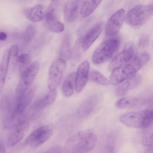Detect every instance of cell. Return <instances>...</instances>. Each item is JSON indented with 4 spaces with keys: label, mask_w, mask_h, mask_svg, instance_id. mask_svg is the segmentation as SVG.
Returning a JSON list of instances; mask_svg holds the SVG:
<instances>
[{
    "label": "cell",
    "mask_w": 153,
    "mask_h": 153,
    "mask_svg": "<svg viewBox=\"0 0 153 153\" xmlns=\"http://www.w3.org/2000/svg\"><path fill=\"white\" fill-rule=\"evenodd\" d=\"M97 140V136L92 130L80 131L67 140L65 145V150L68 153L88 152L93 149Z\"/></svg>",
    "instance_id": "1"
},
{
    "label": "cell",
    "mask_w": 153,
    "mask_h": 153,
    "mask_svg": "<svg viewBox=\"0 0 153 153\" xmlns=\"http://www.w3.org/2000/svg\"><path fill=\"white\" fill-rule=\"evenodd\" d=\"M153 112L150 110L129 112L120 117V121L125 125L132 128L146 129L152 124Z\"/></svg>",
    "instance_id": "2"
},
{
    "label": "cell",
    "mask_w": 153,
    "mask_h": 153,
    "mask_svg": "<svg viewBox=\"0 0 153 153\" xmlns=\"http://www.w3.org/2000/svg\"><path fill=\"white\" fill-rule=\"evenodd\" d=\"M152 4L137 6L130 10L126 15V22L133 26L142 25L147 22L153 15Z\"/></svg>",
    "instance_id": "3"
},
{
    "label": "cell",
    "mask_w": 153,
    "mask_h": 153,
    "mask_svg": "<svg viewBox=\"0 0 153 153\" xmlns=\"http://www.w3.org/2000/svg\"><path fill=\"white\" fill-rule=\"evenodd\" d=\"M119 41L115 39L107 40L101 43L94 51L92 57L95 64L103 63L111 59L118 49Z\"/></svg>",
    "instance_id": "4"
},
{
    "label": "cell",
    "mask_w": 153,
    "mask_h": 153,
    "mask_svg": "<svg viewBox=\"0 0 153 153\" xmlns=\"http://www.w3.org/2000/svg\"><path fill=\"white\" fill-rule=\"evenodd\" d=\"M65 61L61 58L56 59L51 65L49 71V90H56L59 85L66 68Z\"/></svg>",
    "instance_id": "5"
},
{
    "label": "cell",
    "mask_w": 153,
    "mask_h": 153,
    "mask_svg": "<svg viewBox=\"0 0 153 153\" xmlns=\"http://www.w3.org/2000/svg\"><path fill=\"white\" fill-rule=\"evenodd\" d=\"M39 67V63L34 61L25 69L16 87V93L20 94L27 90L36 76Z\"/></svg>",
    "instance_id": "6"
},
{
    "label": "cell",
    "mask_w": 153,
    "mask_h": 153,
    "mask_svg": "<svg viewBox=\"0 0 153 153\" xmlns=\"http://www.w3.org/2000/svg\"><path fill=\"white\" fill-rule=\"evenodd\" d=\"M52 127L49 125L41 126L30 134L26 139V143L33 148H36L46 142L52 136Z\"/></svg>",
    "instance_id": "7"
},
{
    "label": "cell",
    "mask_w": 153,
    "mask_h": 153,
    "mask_svg": "<svg viewBox=\"0 0 153 153\" xmlns=\"http://www.w3.org/2000/svg\"><path fill=\"white\" fill-rule=\"evenodd\" d=\"M137 71L130 63H127L117 67L112 71L110 83L117 85L121 82L136 74Z\"/></svg>",
    "instance_id": "8"
},
{
    "label": "cell",
    "mask_w": 153,
    "mask_h": 153,
    "mask_svg": "<svg viewBox=\"0 0 153 153\" xmlns=\"http://www.w3.org/2000/svg\"><path fill=\"white\" fill-rule=\"evenodd\" d=\"M135 47L131 42H127L122 51L116 56L110 63L108 70L111 71L115 68L127 63L134 57Z\"/></svg>",
    "instance_id": "9"
},
{
    "label": "cell",
    "mask_w": 153,
    "mask_h": 153,
    "mask_svg": "<svg viewBox=\"0 0 153 153\" xmlns=\"http://www.w3.org/2000/svg\"><path fill=\"white\" fill-rule=\"evenodd\" d=\"M29 127V123L26 120L20 121L14 124L12 127L8 136L7 146H13L20 141L27 132Z\"/></svg>",
    "instance_id": "10"
},
{
    "label": "cell",
    "mask_w": 153,
    "mask_h": 153,
    "mask_svg": "<svg viewBox=\"0 0 153 153\" xmlns=\"http://www.w3.org/2000/svg\"><path fill=\"white\" fill-rule=\"evenodd\" d=\"M125 11L121 9L114 14L107 22L105 29L106 36H113L120 30L125 19Z\"/></svg>",
    "instance_id": "11"
},
{
    "label": "cell",
    "mask_w": 153,
    "mask_h": 153,
    "mask_svg": "<svg viewBox=\"0 0 153 153\" xmlns=\"http://www.w3.org/2000/svg\"><path fill=\"white\" fill-rule=\"evenodd\" d=\"M84 0H67L63 10L64 18L66 22H73L77 18Z\"/></svg>",
    "instance_id": "12"
},
{
    "label": "cell",
    "mask_w": 153,
    "mask_h": 153,
    "mask_svg": "<svg viewBox=\"0 0 153 153\" xmlns=\"http://www.w3.org/2000/svg\"><path fill=\"white\" fill-rule=\"evenodd\" d=\"M142 81V76L135 74L117 85L115 91L116 94L119 96H124L130 90L138 87Z\"/></svg>",
    "instance_id": "13"
},
{
    "label": "cell",
    "mask_w": 153,
    "mask_h": 153,
    "mask_svg": "<svg viewBox=\"0 0 153 153\" xmlns=\"http://www.w3.org/2000/svg\"><path fill=\"white\" fill-rule=\"evenodd\" d=\"M89 69V63L86 60L82 62L78 66L75 82V88L76 93L81 92L86 85L88 79Z\"/></svg>",
    "instance_id": "14"
},
{
    "label": "cell",
    "mask_w": 153,
    "mask_h": 153,
    "mask_svg": "<svg viewBox=\"0 0 153 153\" xmlns=\"http://www.w3.org/2000/svg\"><path fill=\"white\" fill-rule=\"evenodd\" d=\"M20 95L14 107L13 118L14 120L17 116L22 113L27 108L34 95L32 89L27 90Z\"/></svg>",
    "instance_id": "15"
},
{
    "label": "cell",
    "mask_w": 153,
    "mask_h": 153,
    "mask_svg": "<svg viewBox=\"0 0 153 153\" xmlns=\"http://www.w3.org/2000/svg\"><path fill=\"white\" fill-rule=\"evenodd\" d=\"M10 100L6 97L1 100L0 105V111L4 127H8L13 120V114L14 107Z\"/></svg>",
    "instance_id": "16"
},
{
    "label": "cell",
    "mask_w": 153,
    "mask_h": 153,
    "mask_svg": "<svg viewBox=\"0 0 153 153\" xmlns=\"http://www.w3.org/2000/svg\"><path fill=\"white\" fill-rule=\"evenodd\" d=\"M102 28V24L98 23L92 27L82 39L83 50L86 51L95 41L100 33Z\"/></svg>",
    "instance_id": "17"
},
{
    "label": "cell",
    "mask_w": 153,
    "mask_h": 153,
    "mask_svg": "<svg viewBox=\"0 0 153 153\" xmlns=\"http://www.w3.org/2000/svg\"><path fill=\"white\" fill-rule=\"evenodd\" d=\"M96 105V100L94 97H90L85 100L79 107L77 114L81 118L89 116L92 112Z\"/></svg>",
    "instance_id": "18"
},
{
    "label": "cell",
    "mask_w": 153,
    "mask_h": 153,
    "mask_svg": "<svg viewBox=\"0 0 153 153\" xmlns=\"http://www.w3.org/2000/svg\"><path fill=\"white\" fill-rule=\"evenodd\" d=\"M44 7L43 5H36L26 11V15L28 19L33 22H38L42 20L44 17Z\"/></svg>",
    "instance_id": "19"
},
{
    "label": "cell",
    "mask_w": 153,
    "mask_h": 153,
    "mask_svg": "<svg viewBox=\"0 0 153 153\" xmlns=\"http://www.w3.org/2000/svg\"><path fill=\"white\" fill-rule=\"evenodd\" d=\"M57 95L56 90H49L48 93L38 100L34 104L33 108L41 110L51 104L55 101Z\"/></svg>",
    "instance_id": "20"
},
{
    "label": "cell",
    "mask_w": 153,
    "mask_h": 153,
    "mask_svg": "<svg viewBox=\"0 0 153 153\" xmlns=\"http://www.w3.org/2000/svg\"><path fill=\"white\" fill-rule=\"evenodd\" d=\"M8 51L4 52L0 63V96L4 87L8 70Z\"/></svg>",
    "instance_id": "21"
},
{
    "label": "cell",
    "mask_w": 153,
    "mask_h": 153,
    "mask_svg": "<svg viewBox=\"0 0 153 153\" xmlns=\"http://www.w3.org/2000/svg\"><path fill=\"white\" fill-rule=\"evenodd\" d=\"M102 0H85L82 4L80 15L83 18L90 15L96 9Z\"/></svg>",
    "instance_id": "22"
},
{
    "label": "cell",
    "mask_w": 153,
    "mask_h": 153,
    "mask_svg": "<svg viewBox=\"0 0 153 153\" xmlns=\"http://www.w3.org/2000/svg\"><path fill=\"white\" fill-rule=\"evenodd\" d=\"M18 46L17 44H13L10 47L8 51L9 62L8 71H13L16 66L18 59Z\"/></svg>",
    "instance_id": "23"
},
{
    "label": "cell",
    "mask_w": 153,
    "mask_h": 153,
    "mask_svg": "<svg viewBox=\"0 0 153 153\" xmlns=\"http://www.w3.org/2000/svg\"><path fill=\"white\" fill-rule=\"evenodd\" d=\"M139 103V100L133 97H124L119 99L116 102V107L119 109L132 108Z\"/></svg>",
    "instance_id": "24"
},
{
    "label": "cell",
    "mask_w": 153,
    "mask_h": 153,
    "mask_svg": "<svg viewBox=\"0 0 153 153\" xmlns=\"http://www.w3.org/2000/svg\"><path fill=\"white\" fill-rule=\"evenodd\" d=\"M150 56L146 53H142L134 56L130 63L133 65L138 71L145 66L150 59Z\"/></svg>",
    "instance_id": "25"
},
{
    "label": "cell",
    "mask_w": 153,
    "mask_h": 153,
    "mask_svg": "<svg viewBox=\"0 0 153 153\" xmlns=\"http://www.w3.org/2000/svg\"><path fill=\"white\" fill-rule=\"evenodd\" d=\"M88 79L91 81L104 85H108L109 80L99 72L94 70L89 72Z\"/></svg>",
    "instance_id": "26"
},
{
    "label": "cell",
    "mask_w": 153,
    "mask_h": 153,
    "mask_svg": "<svg viewBox=\"0 0 153 153\" xmlns=\"http://www.w3.org/2000/svg\"><path fill=\"white\" fill-rule=\"evenodd\" d=\"M70 36L66 35L64 37L61 45L60 56V58L65 61L68 59L70 54Z\"/></svg>",
    "instance_id": "27"
},
{
    "label": "cell",
    "mask_w": 153,
    "mask_h": 153,
    "mask_svg": "<svg viewBox=\"0 0 153 153\" xmlns=\"http://www.w3.org/2000/svg\"><path fill=\"white\" fill-rule=\"evenodd\" d=\"M82 49V39L79 38L75 43L71 54V61L73 64H75L79 60L81 56Z\"/></svg>",
    "instance_id": "28"
},
{
    "label": "cell",
    "mask_w": 153,
    "mask_h": 153,
    "mask_svg": "<svg viewBox=\"0 0 153 153\" xmlns=\"http://www.w3.org/2000/svg\"><path fill=\"white\" fill-rule=\"evenodd\" d=\"M46 24L47 27L49 30L56 33L62 32L64 29L63 24L56 19L47 23Z\"/></svg>",
    "instance_id": "29"
},
{
    "label": "cell",
    "mask_w": 153,
    "mask_h": 153,
    "mask_svg": "<svg viewBox=\"0 0 153 153\" xmlns=\"http://www.w3.org/2000/svg\"><path fill=\"white\" fill-rule=\"evenodd\" d=\"M73 81L67 79L64 81L62 86V91L66 97H69L73 94L74 88Z\"/></svg>",
    "instance_id": "30"
},
{
    "label": "cell",
    "mask_w": 153,
    "mask_h": 153,
    "mask_svg": "<svg viewBox=\"0 0 153 153\" xmlns=\"http://www.w3.org/2000/svg\"><path fill=\"white\" fill-rule=\"evenodd\" d=\"M36 30L33 25H30L26 28L24 34V39L26 42L31 41L35 34Z\"/></svg>",
    "instance_id": "31"
},
{
    "label": "cell",
    "mask_w": 153,
    "mask_h": 153,
    "mask_svg": "<svg viewBox=\"0 0 153 153\" xmlns=\"http://www.w3.org/2000/svg\"><path fill=\"white\" fill-rule=\"evenodd\" d=\"M46 22L48 23L56 20L55 9L53 6H50L45 14Z\"/></svg>",
    "instance_id": "32"
},
{
    "label": "cell",
    "mask_w": 153,
    "mask_h": 153,
    "mask_svg": "<svg viewBox=\"0 0 153 153\" xmlns=\"http://www.w3.org/2000/svg\"><path fill=\"white\" fill-rule=\"evenodd\" d=\"M142 143L145 146H152L153 145L152 133L151 132L146 133L143 136Z\"/></svg>",
    "instance_id": "33"
},
{
    "label": "cell",
    "mask_w": 153,
    "mask_h": 153,
    "mask_svg": "<svg viewBox=\"0 0 153 153\" xmlns=\"http://www.w3.org/2000/svg\"><path fill=\"white\" fill-rule=\"evenodd\" d=\"M18 61L20 64L24 65H27L30 62V56L28 54H22L18 57Z\"/></svg>",
    "instance_id": "34"
},
{
    "label": "cell",
    "mask_w": 153,
    "mask_h": 153,
    "mask_svg": "<svg viewBox=\"0 0 153 153\" xmlns=\"http://www.w3.org/2000/svg\"><path fill=\"white\" fill-rule=\"evenodd\" d=\"M149 38L146 35L142 36L138 42V45L140 47L143 48L146 46L148 44Z\"/></svg>",
    "instance_id": "35"
},
{
    "label": "cell",
    "mask_w": 153,
    "mask_h": 153,
    "mask_svg": "<svg viewBox=\"0 0 153 153\" xmlns=\"http://www.w3.org/2000/svg\"><path fill=\"white\" fill-rule=\"evenodd\" d=\"M62 151V148L59 146L53 147L49 149L46 152L48 153H61Z\"/></svg>",
    "instance_id": "36"
},
{
    "label": "cell",
    "mask_w": 153,
    "mask_h": 153,
    "mask_svg": "<svg viewBox=\"0 0 153 153\" xmlns=\"http://www.w3.org/2000/svg\"><path fill=\"white\" fill-rule=\"evenodd\" d=\"M6 147L4 143L0 141V153L6 152Z\"/></svg>",
    "instance_id": "37"
},
{
    "label": "cell",
    "mask_w": 153,
    "mask_h": 153,
    "mask_svg": "<svg viewBox=\"0 0 153 153\" xmlns=\"http://www.w3.org/2000/svg\"><path fill=\"white\" fill-rule=\"evenodd\" d=\"M7 36L6 33L2 32L0 33V40L4 41L7 38Z\"/></svg>",
    "instance_id": "38"
},
{
    "label": "cell",
    "mask_w": 153,
    "mask_h": 153,
    "mask_svg": "<svg viewBox=\"0 0 153 153\" xmlns=\"http://www.w3.org/2000/svg\"><path fill=\"white\" fill-rule=\"evenodd\" d=\"M51 0V1H55V0Z\"/></svg>",
    "instance_id": "39"
}]
</instances>
